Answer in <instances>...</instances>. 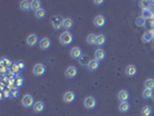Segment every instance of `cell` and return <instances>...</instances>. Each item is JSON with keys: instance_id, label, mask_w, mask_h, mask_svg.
Segmentation results:
<instances>
[{"instance_id": "cell-1", "label": "cell", "mask_w": 154, "mask_h": 116, "mask_svg": "<svg viewBox=\"0 0 154 116\" xmlns=\"http://www.w3.org/2000/svg\"><path fill=\"white\" fill-rule=\"evenodd\" d=\"M72 41H73V35L69 30H65L64 33H61L60 36H59V42L63 45H69V44L72 43Z\"/></svg>"}, {"instance_id": "cell-2", "label": "cell", "mask_w": 154, "mask_h": 116, "mask_svg": "<svg viewBox=\"0 0 154 116\" xmlns=\"http://www.w3.org/2000/svg\"><path fill=\"white\" fill-rule=\"evenodd\" d=\"M50 22L52 24V27L56 29V30H58V29L63 28V22H64V19L61 18L60 15H54L50 19Z\"/></svg>"}, {"instance_id": "cell-3", "label": "cell", "mask_w": 154, "mask_h": 116, "mask_svg": "<svg viewBox=\"0 0 154 116\" xmlns=\"http://www.w3.org/2000/svg\"><path fill=\"white\" fill-rule=\"evenodd\" d=\"M21 102H22V106L26 107V108L34 107V105H35L34 98H33V95H30V94H26V95H23Z\"/></svg>"}, {"instance_id": "cell-4", "label": "cell", "mask_w": 154, "mask_h": 116, "mask_svg": "<svg viewBox=\"0 0 154 116\" xmlns=\"http://www.w3.org/2000/svg\"><path fill=\"white\" fill-rule=\"evenodd\" d=\"M83 105L86 109H93L96 106V99L94 96H87L83 101Z\"/></svg>"}, {"instance_id": "cell-5", "label": "cell", "mask_w": 154, "mask_h": 116, "mask_svg": "<svg viewBox=\"0 0 154 116\" xmlns=\"http://www.w3.org/2000/svg\"><path fill=\"white\" fill-rule=\"evenodd\" d=\"M44 72H45V66H44L43 64H36V65H34V67H33V73H34L35 76L41 77V76L44 74Z\"/></svg>"}, {"instance_id": "cell-6", "label": "cell", "mask_w": 154, "mask_h": 116, "mask_svg": "<svg viewBox=\"0 0 154 116\" xmlns=\"http://www.w3.org/2000/svg\"><path fill=\"white\" fill-rule=\"evenodd\" d=\"M70 56H71L72 58H74V59H79V58L82 56V51H81V49H80L79 47H74V48L71 49Z\"/></svg>"}, {"instance_id": "cell-7", "label": "cell", "mask_w": 154, "mask_h": 116, "mask_svg": "<svg viewBox=\"0 0 154 116\" xmlns=\"http://www.w3.org/2000/svg\"><path fill=\"white\" fill-rule=\"evenodd\" d=\"M51 47V41L49 37H43L41 41H40V48L42 50H48L49 48Z\"/></svg>"}, {"instance_id": "cell-8", "label": "cell", "mask_w": 154, "mask_h": 116, "mask_svg": "<svg viewBox=\"0 0 154 116\" xmlns=\"http://www.w3.org/2000/svg\"><path fill=\"white\" fill-rule=\"evenodd\" d=\"M77 73H78V70L75 66H69L65 71V76L67 78H74L77 76Z\"/></svg>"}, {"instance_id": "cell-9", "label": "cell", "mask_w": 154, "mask_h": 116, "mask_svg": "<svg viewBox=\"0 0 154 116\" xmlns=\"http://www.w3.org/2000/svg\"><path fill=\"white\" fill-rule=\"evenodd\" d=\"M37 40H38V37H37L36 34H30V35H28V37H27V44H28L29 47H34V45L37 43Z\"/></svg>"}, {"instance_id": "cell-10", "label": "cell", "mask_w": 154, "mask_h": 116, "mask_svg": "<svg viewBox=\"0 0 154 116\" xmlns=\"http://www.w3.org/2000/svg\"><path fill=\"white\" fill-rule=\"evenodd\" d=\"M94 24L96 27H103L106 24V18L103 15H96L94 19Z\"/></svg>"}, {"instance_id": "cell-11", "label": "cell", "mask_w": 154, "mask_h": 116, "mask_svg": "<svg viewBox=\"0 0 154 116\" xmlns=\"http://www.w3.org/2000/svg\"><path fill=\"white\" fill-rule=\"evenodd\" d=\"M125 74L128 77H133L137 74V67L134 65H128L125 67Z\"/></svg>"}, {"instance_id": "cell-12", "label": "cell", "mask_w": 154, "mask_h": 116, "mask_svg": "<svg viewBox=\"0 0 154 116\" xmlns=\"http://www.w3.org/2000/svg\"><path fill=\"white\" fill-rule=\"evenodd\" d=\"M117 98H118V100H119L120 102H125V101L129 99V93H128V91H125V90L119 91L118 94H117Z\"/></svg>"}, {"instance_id": "cell-13", "label": "cell", "mask_w": 154, "mask_h": 116, "mask_svg": "<svg viewBox=\"0 0 154 116\" xmlns=\"http://www.w3.org/2000/svg\"><path fill=\"white\" fill-rule=\"evenodd\" d=\"M104 57H106V51L102 48H99V49L95 50V59L96 61L100 62V61L104 59Z\"/></svg>"}, {"instance_id": "cell-14", "label": "cell", "mask_w": 154, "mask_h": 116, "mask_svg": "<svg viewBox=\"0 0 154 116\" xmlns=\"http://www.w3.org/2000/svg\"><path fill=\"white\" fill-rule=\"evenodd\" d=\"M64 101L66 102V103H71V102H73L74 101V99H75V94L73 93V92H71V91H69V92H66L65 94H64Z\"/></svg>"}, {"instance_id": "cell-15", "label": "cell", "mask_w": 154, "mask_h": 116, "mask_svg": "<svg viewBox=\"0 0 154 116\" xmlns=\"http://www.w3.org/2000/svg\"><path fill=\"white\" fill-rule=\"evenodd\" d=\"M78 61H79V64H80V65H85V66H88V64L90 63V61H91V59L89 58V56H88V55H86V53L83 55V53H82V56L79 58Z\"/></svg>"}, {"instance_id": "cell-16", "label": "cell", "mask_w": 154, "mask_h": 116, "mask_svg": "<svg viewBox=\"0 0 154 116\" xmlns=\"http://www.w3.org/2000/svg\"><path fill=\"white\" fill-rule=\"evenodd\" d=\"M20 8L24 12L32 9V4H30V1H28V0H22V1L20 3Z\"/></svg>"}, {"instance_id": "cell-17", "label": "cell", "mask_w": 154, "mask_h": 116, "mask_svg": "<svg viewBox=\"0 0 154 116\" xmlns=\"http://www.w3.org/2000/svg\"><path fill=\"white\" fill-rule=\"evenodd\" d=\"M99 65H100L99 61H96V59H91V61H90V63L88 64L87 69H88L89 71H95V70H98V69H99Z\"/></svg>"}, {"instance_id": "cell-18", "label": "cell", "mask_w": 154, "mask_h": 116, "mask_svg": "<svg viewBox=\"0 0 154 116\" xmlns=\"http://www.w3.org/2000/svg\"><path fill=\"white\" fill-rule=\"evenodd\" d=\"M96 37H98V35H95V34H89L87 36L86 41H87V43L89 45H94V44L96 45Z\"/></svg>"}, {"instance_id": "cell-19", "label": "cell", "mask_w": 154, "mask_h": 116, "mask_svg": "<svg viewBox=\"0 0 154 116\" xmlns=\"http://www.w3.org/2000/svg\"><path fill=\"white\" fill-rule=\"evenodd\" d=\"M73 26V20L71 18H66L64 19V22H63V28L66 29V30H69V29H71Z\"/></svg>"}, {"instance_id": "cell-20", "label": "cell", "mask_w": 154, "mask_h": 116, "mask_svg": "<svg viewBox=\"0 0 154 116\" xmlns=\"http://www.w3.org/2000/svg\"><path fill=\"white\" fill-rule=\"evenodd\" d=\"M33 108H34V111L35 113H42L43 109H44V103L42 101H37V102H35V105H34Z\"/></svg>"}, {"instance_id": "cell-21", "label": "cell", "mask_w": 154, "mask_h": 116, "mask_svg": "<svg viewBox=\"0 0 154 116\" xmlns=\"http://www.w3.org/2000/svg\"><path fill=\"white\" fill-rule=\"evenodd\" d=\"M30 4H32V9H34L35 12L38 11L40 8H42V3L40 1V0H33V1H30Z\"/></svg>"}, {"instance_id": "cell-22", "label": "cell", "mask_w": 154, "mask_h": 116, "mask_svg": "<svg viewBox=\"0 0 154 116\" xmlns=\"http://www.w3.org/2000/svg\"><path fill=\"white\" fill-rule=\"evenodd\" d=\"M104 43H106V36L103 34H99L98 37H96V45L102 47Z\"/></svg>"}, {"instance_id": "cell-23", "label": "cell", "mask_w": 154, "mask_h": 116, "mask_svg": "<svg viewBox=\"0 0 154 116\" xmlns=\"http://www.w3.org/2000/svg\"><path fill=\"white\" fill-rule=\"evenodd\" d=\"M152 38H153V33H151V32H147L143 35V42L144 43H147V42L152 41Z\"/></svg>"}, {"instance_id": "cell-24", "label": "cell", "mask_w": 154, "mask_h": 116, "mask_svg": "<svg viewBox=\"0 0 154 116\" xmlns=\"http://www.w3.org/2000/svg\"><path fill=\"white\" fill-rule=\"evenodd\" d=\"M145 88H148V90H153L154 88V79H152V78L146 79V81H145Z\"/></svg>"}, {"instance_id": "cell-25", "label": "cell", "mask_w": 154, "mask_h": 116, "mask_svg": "<svg viewBox=\"0 0 154 116\" xmlns=\"http://www.w3.org/2000/svg\"><path fill=\"white\" fill-rule=\"evenodd\" d=\"M129 108H130V105L128 103V101H125V102H120V103H119V111H122V113L128 111Z\"/></svg>"}, {"instance_id": "cell-26", "label": "cell", "mask_w": 154, "mask_h": 116, "mask_svg": "<svg viewBox=\"0 0 154 116\" xmlns=\"http://www.w3.org/2000/svg\"><path fill=\"white\" fill-rule=\"evenodd\" d=\"M139 6L141 7V9H149V6H151V1H147V0H141L139 1Z\"/></svg>"}, {"instance_id": "cell-27", "label": "cell", "mask_w": 154, "mask_h": 116, "mask_svg": "<svg viewBox=\"0 0 154 116\" xmlns=\"http://www.w3.org/2000/svg\"><path fill=\"white\" fill-rule=\"evenodd\" d=\"M153 96V91L152 90H148V88H145L143 91V98L144 99H151Z\"/></svg>"}, {"instance_id": "cell-28", "label": "cell", "mask_w": 154, "mask_h": 116, "mask_svg": "<svg viewBox=\"0 0 154 116\" xmlns=\"http://www.w3.org/2000/svg\"><path fill=\"white\" fill-rule=\"evenodd\" d=\"M141 114L143 116H149L152 114V108L149 106H144L141 109Z\"/></svg>"}, {"instance_id": "cell-29", "label": "cell", "mask_w": 154, "mask_h": 116, "mask_svg": "<svg viewBox=\"0 0 154 116\" xmlns=\"http://www.w3.org/2000/svg\"><path fill=\"white\" fill-rule=\"evenodd\" d=\"M35 16H36L37 19H43V18L45 16V9H44V8H40L38 11L35 12Z\"/></svg>"}, {"instance_id": "cell-30", "label": "cell", "mask_w": 154, "mask_h": 116, "mask_svg": "<svg viewBox=\"0 0 154 116\" xmlns=\"http://www.w3.org/2000/svg\"><path fill=\"white\" fill-rule=\"evenodd\" d=\"M136 24L139 26V27H145V26H146V20H145L144 18L139 16V18L136 19Z\"/></svg>"}, {"instance_id": "cell-31", "label": "cell", "mask_w": 154, "mask_h": 116, "mask_svg": "<svg viewBox=\"0 0 154 116\" xmlns=\"http://www.w3.org/2000/svg\"><path fill=\"white\" fill-rule=\"evenodd\" d=\"M141 18H144L145 20L152 18V12H151L149 9H144V11L141 12Z\"/></svg>"}, {"instance_id": "cell-32", "label": "cell", "mask_w": 154, "mask_h": 116, "mask_svg": "<svg viewBox=\"0 0 154 116\" xmlns=\"http://www.w3.org/2000/svg\"><path fill=\"white\" fill-rule=\"evenodd\" d=\"M22 84H23V78H21V77L16 78V80H15V87H21Z\"/></svg>"}, {"instance_id": "cell-33", "label": "cell", "mask_w": 154, "mask_h": 116, "mask_svg": "<svg viewBox=\"0 0 154 116\" xmlns=\"http://www.w3.org/2000/svg\"><path fill=\"white\" fill-rule=\"evenodd\" d=\"M7 77H8V78H11V79H13V77H14V72H13V71H8Z\"/></svg>"}, {"instance_id": "cell-34", "label": "cell", "mask_w": 154, "mask_h": 116, "mask_svg": "<svg viewBox=\"0 0 154 116\" xmlns=\"http://www.w3.org/2000/svg\"><path fill=\"white\" fill-rule=\"evenodd\" d=\"M16 65H17V67H19V69H23V67H24V64H23L22 62H20V63H17Z\"/></svg>"}, {"instance_id": "cell-35", "label": "cell", "mask_w": 154, "mask_h": 116, "mask_svg": "<svg viewBox=\"0 0 154 116\" xmlns=\"http://www.w3.org/2000/svg\"><path fill=\"white\" fill-rule=\"evenodd\" d=\"M94 4H95V5H102V4H103V1H100V0H95Z\"/></svg>"}, {"instance_id": "cell-36", "label": "cell", "mask_w": 154, "mask_h": 116, "mask_svg": "<svg viewBox=\"0 0 154 116\" xmlns=\"http://www.w3.org/2000/svg\"><path fill=\"white\" fill-rule=\"evenodd\" d=\"M1 73H3V74H5V73H6V67H5L4 65H1Z\"/></svg>"}, {"instance_id": "cell-37", "label": "cell", "mask_w": 154, "mask_h": 116, "mask_svg": "<svg viewBox=\"0 0 154 116\" xmlns=\"http://www.w3.org/2000/svg\"><path fill=\"white\" fill-rule=\"evenodd\" d=\"M4 95H5V96H9V93H8L7 91H5V92H4Z\"/></svg>"}]
</instances>
